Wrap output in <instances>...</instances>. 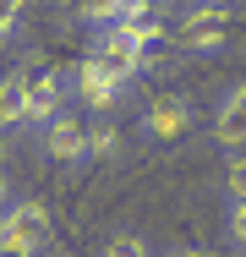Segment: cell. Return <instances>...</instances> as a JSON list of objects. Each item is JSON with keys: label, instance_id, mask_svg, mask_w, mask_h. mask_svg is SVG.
<instances>
[{"label": "cell", "instance_id": "obj_1", "mask_svg": "<svg viewBox=\"0 0 246 257\" xmlns=\"http://www.w3.org/2000/svg\"><path fill=\"white\" fill-rule=\"evenodd\" d=\"M22 132H44L60 109H71V71H55L49 60H22Z\"/></svg>", "mask_w": 246, "mask_h": 257}, {"label": "cell", "instance_id": "obj_2", "mask_svg": "<svg viewBox=\"0 0 246 257\" xmlns=\"http://www.w3.org/2000/svg\"><path fill=\"white\" fill-rule=\"evenodd\" d=\"M170 39L181 55H219L235 44V11L219 6V0L186 6V17H181V28H170Z\"/></svg>", "mask_w": 246, "mask_h": 257}, {"label": "cell", "instance_id": "obj_3", "mask_svg": "<svg viewBox=\"0 0 246 257\" xmlns=\"http://www.w3.org/2000/svg\"><path fill=\"white\" fill-rule=\"evenodd\" d=\"M88 132H93V115L71 104V109H60V115L49 120L44 132H39V148H44L49 164L82 170V164H88Z\"/></svg>", "mask_w": 246, "mask_h": 257}, {"label": "cell", "instance_id": "obj_4", "mask_svg": "<svg viewBox=\"0 0 246 257\" xmlns=\"http://www.w3.org/2000/svg\"><path fill=\"white\" fill-rule=\"evenodd\" d=\"M0 241L28 246L33 257L49 252V246H55V213H49L39 197H17V203L6 208V219H0Z\"/></svg>", "mask_w": 246, "mask_h": 257}, {"label": "cell", "instance_id": "obj_5", "mask_svg": "<svg viewBox=\"0 0 246 257\" xmlns=\"http://www.w3.org/2000/svg\"><path fill=\"white\" fill-rule=\"evenodd\" d=\"M71 99L82 104L88 115H109V109H120V104H126V82H115L109 71H98L93 60L82 55V60L71 66Z\"/></svg>", "mask_w": 246, "mask_h": 257}, {"label": "cell", "instance_id": "obj_6", "mask_svg": "<svg viewBox=\"0 0 246 257\" xmlns=\"http://www.w3.org/2000/svg\"><path fill=\"white\" fill-rule=\"evenodd\" d=\"M192 120H197V104L192 99H181V93H164V99H153L143 109V143H181L186 132H192Z\"/></svg>", "mask_w": 246, "mask_h": 257}, {"label": "cell", "instance_id": "obj_7", "mask_svg": "<svg viewBox=\"0 0 246 257\" xmlns=\"http://www.w3.org/2000/svg\"><path fill=\"white\" fill-rule=\"evenodd\" d=\"M208 137L224 154H246V82H235L230 93H219L213 115H208Z\"/></svg>", "mask_w": 246, "mask_h": 257}, {"label": "cell", "instance_id": "obj_8", "mask_svg": "<svg viewBox=\"0 0 246 257\" xmlns=\"http://www.w3.org/2000/svg\"><path fill=\"white\" fill-rule=\"evenodd\" d=\"M88 60H93L98 71H109L115 82H126V88H132V82H143V50H137V44H126L115 28H109V33H93Z\"/></svg>", "mask_w": 246, "mask_h": 257}, {"label": "cell", "instance_id": "obj_9", "mask_svg": "<svg viewBox=\"0 0 246 257\" xmlns=\"http://www.w3.org/2000/svg\"><path fill=\"white\" fill-rule=\"evenodd\" d=\"M126 44H137V50H153V44H164L170 39V22H164V11L159 6H143V0H126V17H120V28H115Z\"/></svg>", "mask_w": 246, "mask_h": 257}, {"label": "cell", "instance_id": "obj_10", "mask_svg": "<svg viewBox=\"0 0 246 257\" xmlns=\"http://www.w3.org/2000/svg\"><path fill=\"white\" fill-rule=\"evenodd\" d=\"M115 154H120V132H115L109 115H98L93 132H88V164H109Z\"/></svg>", "mask_w": 246, "mask_h": 257}, {"label": "cell", "instance_id": "obj_11", "mask_svg": "<svg viewBox=\"0 0 246 257\" xmlns=\"http://www.w3.org/2000/svg\"><path fill=\"white\" fill-rule=\"evenodd\" d=\"M120 17H126V0H93V6H82V22H88L93 33L120 28Z\"/></svg>", "mask_w": 246, "mask_h": 257}, {"label": "cell", "instance_id": "obj_12", "mask_svg": "<svg viewBox=\"0 0 246 257\" xmlns=\"http://www.w3.org/2000/svg\"><path fill=\"white\" fill-rule=\"evenodd\" d=\"M181 60V50H175V39H164V44H153V50H143V77H170V66Z\"/></svg>", "mask_w": 246, "mask_h": 257}, {"label": "cell", "instance_id": "obj_13", "mask_svg": "<svg viewBox=\"0 0 246 257\" xmlns=\"http://www.w3.org/2000/svg\"><path fill=\"white\" fill-rule=\"evenodd\" d=\"M104 257H153V246H148L137 230H115V235L104 241Z\"/></svg>", "mask_w": 246, "mask_h": 257}, {"label": "cell", "instance_id": "obj_14", "mask_svg": "<svg viewBox=\"0 0 246 257\" xmlns=\"http://www.w3.org/2000/svg\"><path fill=\"white\" fill-rule=\"evenodd\" d=\"M224 197L230 203H246V154L224 159Z\"/></svg>", "mask_w": 246, "mask_h": 257}, {"label": "cell", "instance_id": "obj_15", "mask_svg": "<svg viewBox=\"0 0 246 257\" xmlns=\"http://www.w3.org/2000/svg\"><path fill=\"white\" fill-rule=\"evenodd\" d=\"M22 22H28V6H17V0H0V50L22 33Z\"/></svg>", "mask_w": 246, "mask_h": 257}, {"label": "cell", "instance_id": "obj_16", "mask_svg": "<svg viewBox=\"0 0 246 257\" xmlns=\"http://www.w3.org/2000/svg\"><path fill=\"white\" fill-rule=\"evenodd\" d=\"M224 224H230V246L246 257V203H230V219Z\"/></svg>", "mask_w": 246, "mask_h": 257}, {"label": "cell", "instance_id": "obj_17", "mask_svg": "<svg viewBox=\"0 0 246 257\" xmlns=\"http://www.w3.org/2000/svg\"><path fill=\"white\" fill-rule=\"evenodd\" d=\"M0 257H33L28 246H11V241H0Z\"/></svg>", "mask_w": 246, "mask_h": 257}, {"label": "cell", "instance_id": "obj_18", "mask_svg": "<svg viewBox=\"0 0 246 257\" xmlns=\"http://www.w3.org/2000/svg\"><path fill=\"white\" fill-rule=\"evenodd\" d=\"M11 208V186H6V175H0V213Z\"/></svg>", "mask_w": 246, "mask_h": 257}, {"label": "cell", "instance_id": "obj_19", "mask_svg": "<svg viewBox=\"0 0 246 257\" xmlns=\"http://www.w3.org/2000/svg\"><path fill=\"white\" fill-rule=\"evenodd\" d=\"M175 257H213V252H192V246H186V252H175Z\"/></svg>", "mask_w": 246, "mask_h": 257}, {"label": "cell", "instance_id": "obj_20", "mask_svg": "<svg viewBox=\"0 0 246 257\" xmlns=\"http://www.w3.org/2000/svg\"><path fill=\"white\" fill-rule=\"evenodd\" d=\"M60 257H71V252H60Z\"/></svg>", "mask_w": 246, "mask_h": 257}]
</instances>
